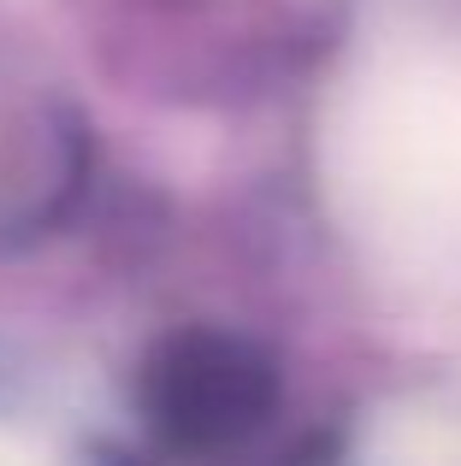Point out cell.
Returning <instances> with one entry per match:
<instances>
[{
  "label": "cell",
  "mask_w": 461,
  "mask_h": 466,
  "mask_svg": "<svg viewBox=\"0 0 461 466\" xmlns=\"http://www.w3.org/2000/svg\"><path fill=\"white\" fill-rule=\"evenodd\" d=\"M278 378L266 354L242 337L220 330H184L160 342L142 372V413L178 449H225L249 437L272 413Z\"/></svg>",
  "instance_id": "obj_1"
}]
</instances>
